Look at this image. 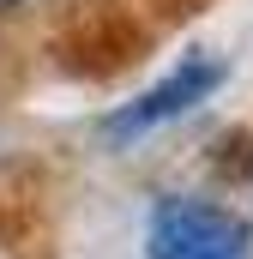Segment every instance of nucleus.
Listing matches in <instances>:
<instances>
[{
    "mask_svg": "<svg viewBox=\"0 0 253 259\" xmlns=\"http://www.w3.org/2000/svg\"><path fill=\"white\" fill-rule=\"evenodd\" d=\"M247 217L211 199H163L151 217V259H247Z\"/></svg>",
    "mask_w": 253,
    "mask_h": 259,
    "instance_id": "obj_1",
    "label": "nucleus"
},
{
    "mask_svg": "<svg viewBox=\"0 0 253 259\" xmlns=\"http://www.w3.org/2000/svg\"><path fill=\"white\" fill-rule=\"evenodd\" d=\"M12 6H24V0H0V12H12Z\"/></svg>",
    "mask_w": 253,
    "mask_h": 259,
    "instance_id": "obj_3",
    "label": "nucleus"
},
{
    "mask_svg": "<svg viewBox=\"0 0 253 259\" xmlns=\"http://www.w3.org/2000/svg\"><path fill=\"white\" fill-rule=\"evenodd\" d=\"M223 84V61H211V55H193V61H181L169 78H157L145 97H133L126 109H115L109 121H103V133L121 145V139H139V133L163 127V121H175V115H187L193 103H205L211 91Z\"/></svg>",
    "mask_w": 253,
    "mask_h": 259,
    "instance_id": "obj_2",
    "label": "nucleus"
}]
</instances>
